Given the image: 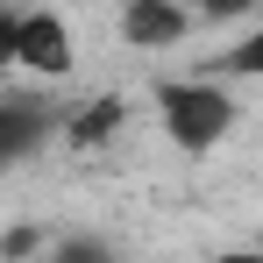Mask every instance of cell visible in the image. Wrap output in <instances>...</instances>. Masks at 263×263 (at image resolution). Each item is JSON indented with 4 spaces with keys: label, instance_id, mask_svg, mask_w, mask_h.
<instances>
[{
    "label": "cell",
    "instance_id": "cell-8",
    "mask_svg": "<svg viewBox=\"0 0 263 263\" xmlns=\"http://www.w3.org/2000/svg\"><path fill=\"white\" fill-rule=\"evenodd\" d=\"M206 22H235V14H249V7H263V0H192Z\"/></svg>",
    "mask_w": 263,
    "mask_h": 263
},
{
    "label": "cell",
    "instance_id": "cell-4",
    "mask_svg": "<svg viewBox=\"0 0 263 263\" xmlns=\"http://www.w3.org/2000/svg\"><path fill=\"white\" fill-rule=\"evenodd\" d=\"M57 128V114L36 107V100H7L0 107V164H29V149Z\"/></svg>",
    "mask_w": 263,
    "mask_h": 263
},
{
    "label": "cell",
    "instance_id": "cell-6",
    "mask_svg": "<svg viewBox=\"0 0 263 263\" xmlns=\"http://www.w3.org/2000/svg\"><path fill=\"white\" fill-rule=\"evenodd\" d=\"M220 71H228V79H263V29H249L242 43L228 50V57H220Z\"/></svg>",
    "mask_w": 263,
    "mask_h": 263
},
{
    "label": "cell",
    "instance_id": "cell-2",
    "mask_svg": "<svg viewBox=\"0 0 263 263\" xmlns=\"http://www.w3.org/2000/svg\"><path fill=\"white\" fill-rule=\"evenodd\" d=\"M0 57L36 71V79H64L71 71V29L57 14H7L0 22Z\"/></svg>",
    "mask_w": 263,
    "mask_h": 263
},
{
    "label": "cell",
    "instance_id": "cell-5",
    "mask_svg": "<svg viewBox=\"0 0 263 263\" xmlns=\"http://www.w3.org/2000/svg\"><path fill=\"white\" fill-rule=\"evenodd\" d=\"M114 128H121V100H114V92H100L79 114H64V142H71V149H100Z\"/></svg>",
    "mask_w": 263,
    "mask_h": 263
},
{
    "label": "cell",
    "instance_id": "cell-1",
    "mask_svg": "<svg viewBox=\"0 0 263 263\" xmlns=\"http://www.w3.org/2000/svg\"><path fill=\"white\" fill-rule=\"evenodd\" d=\"M157 121L185 157H206L235 135V92L220 79H164L157 86Z\"/></svg>",
    "mask_w": 263,
    "mask_h": 263
},
{
    "label": "cell",
    "instance_id": "cell-3",
    "mask_svg": "<svg viewBox=\"0 0 263 263\" xmlns=\"http://www.w3.org/2000/svg\"><path fill=\"white\" fill-rule=\"evenodd\" d=\"M185 29H192V14L178 0H128L121 7V43H135V50H171V43H185Z\"/></svg>",
    "mask_w": 263,
    "mask_h": 263
},
{
    "label": "cell",
    "instance_id": "cell-7",
    "mask_svg": "<svg viewBox=\"0 0 263 263\" xmlns=\"http://www.w3.org/2000/svg\"><path fill=\"white\" fill-rule=\"evenodd\" d=\"M50 263H121V256H107L92 235H79V242H57V249H50Z\"/></svg>",
    "mask_w": 263,
    "mask_h": 263
},
{
    "label": "cell",
    "instance_id": "cell-9",
    "mask_svg": "<svg viewBox=\"0 0 263 263\" xmlns=\"http://www.w3.org/2000/svg\"><path fill=\"white\" fill-rule=\"evenodd\" d=\"M199 263H263V249H220V256H199Z\"/></svg>",
    "mask_w": 263,
    "mask_h": 263
}]
</instances>
